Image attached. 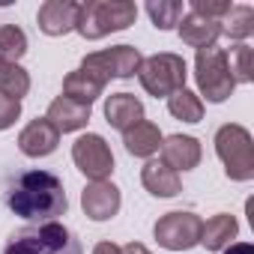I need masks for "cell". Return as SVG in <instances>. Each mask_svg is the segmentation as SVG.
I'll list each match as a JSON object with an SVG mask.
<instances>
[{
    "instance_id": "484cf974",
    "label": "cell",
    "mask_w": 254,
    "mask_h": 254,
    "mask_svg": "<svg viewBox=\"0 0 254 254\" xmlns=\"http://www.w3.org/2000/svg\"><path fill=\"white\" fill-rule=\"evenodd\" d=\"M24 54H27V33L18 24H3L0 27V57L18 63Z\"/></svg>"
},
{
    "instance_id": "f1b7e54d",
    "label": "cell",
    "mask_w": 254,
    "mask_h": 254,
    "mask_svg": "<svg viewBox=\"0 0 254 254\" xmlns=\"http://www.w3.org/2000/svg\"><path fill=\"white\" fill-rule=\"evenodd\" d=\"M93 254H123V251H120V245H114L111 239H102V242H96Z\"/></svg>"
},
{
    "instance_id": "cb8c5ba5",
    "label": "cell",
    "mask_w": 254,
    "mask_h": 254,
    "mask_svg": "<svg viewBox=\"0 0 254 254\" xmlns=\"http://www.w3.org/2000/svg\"><path fill=\"white\" fill-rule=\"evenodd\" d=\"M168 111H171V117H177V120H183V123H200L203 120V102H200V96L197 93H191V90H177L174 96H168Z\"/></svg>"
},
{
    "instance_id": "d4e9b609",
    "label": "cell",
    "mask_w": 254,
    "mask_h": 254,
    "mask_svg": "<svg viewBox=\"0 0 254 254\" xmlns=\"http://www.w3.org/2000/svg\"><path fill=\"white\" fill-rule=\"evenodd\" d=\"M147 15L156 30H174L183 21V3L180 0H150Z\"/></svg>"
},
{
    "instance_id": "ac0fdd59",
    "label": "cell",
    "mask_w": 254,
    "mask_h": 254,
    "mask_svg": "<svg viewBox=\"0 0 254 254\" xmlns=\"http://www.w3.org/2000/svg\"><path fill=\"white\" fill-rule=\"evenodd\" d=\"M141 183H144V189H147L153 197H177L180 189H183L180 174L171 171L168 165L156 162V159H150V162L141 168Z\"/></svg>"
},
{
    "instance_id": "6da1fadb",
    "label": "cell",
    "mask_w": 254,
    "mask_h": 254,
    "mask_svg": "<svg viewBox=\"0 0 254 254\" xmlns=\"http://www.w3.org/2000/svg\"><path fill=\"white\" fill-rule=\"evenodd\" d=\"M3 203L18 218L36 221V224L57 221V215H66V209H69L63 180L51 171H42V168H30V171L15 174L6 183Z\"/></svg>"
},
{
    "instance_id": "4dcf8cb0",
    "label": "cell",
    "mask_w": 254,
    "mask_h": 254,
    "mask_svg": "<svg viewBox=\"0 0 254 254\" xmlns=\"http://www.w3.org/2000/svg\"><path fill=\"white\" fill-rule=\"evenodd\" d=\"M123 254H153L147 245H141V242H129V245H126V248H120Z\"/></svg>"
},
{
    "instance_id": "4316f807",
    "label": "cell",
    "mask_w": 254,
    "mask_h": 254,
    "mask_svg": "<svg viewBox=\"0 0 254 254\" xmlns=\"http://www.w3.org/2000/svg\"><path fill=\"white\" fill-rule=\"evenodd\" d=\"M191 12L212 18V21H221L230 12V0H191Z\"/></svg>"
},
{
    "instance_id": "7a4b0ae2",
    "label": "cell",
    "mask_w": 254,
    "mask_h": 254,
    "mask_svg": "<svg viewBox=\"0 0 254 254\" xmlns=\"http://www.w3.org/2000/svg\"><path fill=\"white\" fill-rule=\"evenodd\" d=\"M3 254H84V248L66 224L45 221L15 230L3 245Z\"/></svg>"
},
{
    "instance_id": "3957f363",
    "label": "cell",
    "mask_w": 254,
    "mask_h": 254,
    "mask_svg": "<svg viewBox=\"0 0 254 254\" xmlns=\"http://www.w3.org/2000/svg\"><path fill=\"white\" fill-rule=\"evenodd\" d=\"M138 18V6L132 0H87L78 9L75 30L84 39H105L108 33H120L132 27Z\"/></svg>"
},
{
    "instance_id": "9a60e30c",
    "label": "cell",
    "mask_w": 254,
    "mask_h": 254,
    "mask_svg": "<svg viewBox=\"0 0 254 254\" xmlns=\"http://www.w3.org/2000/svg\"><path fill=\"white\" fill-rule=\"evenodd\" d=\"M177 30H180V39L186 45H191V48L200 51V48H209V45L218 42L221 21H212V18H203L197 12H189V15H183V21L177 24Z\"/></svg>"
},
{
    "instance_id": "4fadbf2b",
    "label": "cell",
    "mask_w": 254,
    "mask_h": 254,
    "mask_svg": "<svg viewBox=\"0 0 254 254\" xmlns=\"http://www.w3.org/2000/svg\"><path fill=\"white\" fill-rule=\"evenodd\" d=\"M200 141L191 135H171L162 141V165L171 171H194L200 165Z\"/></svg>"
},
{
    "instance_id": "9c48e42d",
    "label": "cell",
    "mask_w": 254,
    "mask_h": 254,
    "mask_svg": "<svg viewBox=\"0 0 254 254\" xmlns=\"http://www.w3.org/2000/svg\"><path fill=\"white\" fill-rule=\"evenodd\" d=\"M72 162L90 183H102L114 171V153L108 141L96 132H87L72 144Z\"/></svg>"
},
{
    "instance_id": "5b68a950",
    "label": "cell",
    "mask_w": 254,
    "mask_h": 254,
    "mask_svg": "<svg viewBox=\"0 0 254 254\" xmlns=\"http://www.w3.org/2000/svg\"><path fill=\"white\" fill-rule=\"evenodd\" d=\"M138 78H141V87L156 96V99H168L174 96L177 90L186 87V78H189V66L180 54H171V51H162V54H153V57H144L141 69H138Z\"/></svg>"
},
{
    "instance_id": "8fae6325",
    "label": "cell",
    "mask_w": 254,
    "mask_h": 254,
    "mask_svg": "<svg viewBox=\"0 0 254 254\" xmlns=\"http://www.w3.org/2000/svg\"><path fill=\"white\" fill-rule=\"evenodd\" d=\"M57 144H60V132L45 117L30 120L24 129L18 132V150L27 159H45V156H51L57 150Z\"/></svg>"
},
{
    "instance_id": "f546056e",
    "label": "cell",
    "mask_w": 254,
    "mask_h": 254,
    "mask_svg": "<svg viewBox=\"0 0 254 254\" xmlns=\"http://www.w3.org/2000/svg\"><path fill=\"white\" fill-rule=\"evenodd\" d=\"M224 254H254V248H251L248 242H230V245L224 248Z\"/></svg>"
},
{
    "instance_id": "83f0119b",
    "label": "cell",
    "mask_w": 254,
    "mask_h": 254,
    "mask_svg": "<svg viewBox=\"0 0 254 254\" xmlns=\"http://www.w3.org/2000/svg\"><path fill=\"white\" fill-rule=\"evenodd\" d=\"M18 117H21V102L9 99V96H0V132L12 129Z\"/></svg>"
},
{
    "instance_id": "7402d4cb",
    "label": "cell",
    "mask_w": 254,
    "mask_h": 254,
    "mask_svg": "<svg viewBox=\"0 0 254 254\" xmlns=\"http://www.w3.org/2000/svg\"><path fill=\"white\" fill-rule=\"evenodd\" d=\"M224 57H227V72L236 84H251L254 81V48L248 42L230 45V51H224Z\"/></svg>"
},
{
    "instance_id": "8992f818",
    "label": "cell",
    "mask_w": 254,
    "mask_h": 254,
    "mask_svg": "<svg viewBox=\"0 0 254 254\" xmlns=\"http://www.w3.org/2000/svg\"><path fill=\"white\" fill-rule=\"evenodd\" d=\"M194 78H197L200 96H206V102H212V105H221L236 90V81L227 72L224 48H218V45H209V48L197 51V57H194Z\"/></svg>"
},
{
    "instance_id": "5bb4252c",
    "label": "cell",
    "mask_w": 254,
    "mask_h": 254,
    "mask_svg": "<svg viewBox=\"0 0 254 254\" xmlns=\"http://www.w3.org/2000/svg\"><path fill=\"white\" fill-rule=\"evenodd\" d=\"M105 120L111 129L129 132L132 126H138L144 120V102L132 93H114L105 99Z\"/></svg>"
},
{
    "instance_id": "d6986e66",
    "label": "cell",
    "mask_w": 254,
    "mask_h": 254,
    "mask_svg": "<svg viewBox=\"0 0 254 254\" xmlns=\"http://www.w3.org/2000/svg\"><path fill=\"white\" fill-rule=\"evenodd\" d=\"M236 233H239L236 215L218 212V215H212L209 221H203V227H200V245H203L206 251H224V248L236 239Z\"/></svg>"
},
{
    "instance_id": "ffe728a7",
    "label": "cell",
    "mask_w": 254,
    "mask_h": 254,
    "mask_svg": "<svg viewBox=\"0 0 254 254\" xmlns=\"http://www.w3.org/2000/svg\"><path fill=\"white\" fill-rule=\"evenodd\" d=\"M102 90H105V84L96 81L93 75H87L84 69H75L63 78V99L84 105V108H93V102L102 96Z\"/></svg>"
},
{
    "instance_id": "2e32d148",
    "label": "cell",
    "mask_w": 254,
    "mask_h": 254,
    "mask_svg": "<svg viewBox=\"0 0 254 254\" xmlns=\"http://www.w3.org/2000/svg\"><path fill=\"white\" fill-rule=\"evenodd\" d=\"M162 132L159 126L150 123V120H141L138 126H132L129 132H123V144H126V153L135 156V159H150L162 150Z\"/></svg>"
},
{
    "instance_id": "e0dca14e",
    "label": "cell",
    "mask_w": 254,
    "mask_h": 254,
    "mask_svg": "<svg viewBox=\"0 0 254 254\" xmlns=\"http://www.w3.org/2000/svg\"><path fill=\"white\" fill-rule=\"evenodd\" d=\"M45 120L54 126L60 135H69V132H78V129H84V126L90 123V108L75 105V102H69V99H63V96H57V99L48 105Z\"/></svg>"
},
{
    "instance_id": "44dd1931",
    "label": "cell",
    "mask_w": 254,
    "mask_h": 254,
    "mask_svg": "<svg viewBox=\"0 0 254 254\" xmlns=\"http://www.w3.org/2000/svg\"><path fill=\"white\" fill-rule=\"evenodd\" d=\"M30 93V72L18 63H9L0 57V96H9V99H24Z\"/></svg>"
},
{
    "instance_id": "ba28073f",
    "label": "cell",
    "mask_w": 254,
    "mask_h": 254,
    "mask_svg": "<svg viewBox=\"0 0 254 254\" xmlns=\"http://www.w3.org/2000/svg\"><path fill=\"white\" fill-rule=\"evenodd\" d=\"M200 227H203L200 215H194L191 209H174L156 221L153 236L168 251H189V248L200 245Z\"/></svg>"
},
{
    "instance_id": "7c38bea8",
    "label": "cell",
    "mask_w": 254,
    "mask_h": 254,
    "mask_svg": "<svg viewBox=\"0 0 254 254\" xmlns=\"http://www.w3.org/2000/svg\"><path fill=\"white\" fill-rule=\"evenodd\" d=\"M78 9L81 3H75V0H45V3L39 6V30L45 36H66L75 30V21H78Z\"/></svg>"
},
{
    "instance_id": "30bf717a",
    "label": "cell",
    "mask_w": 254,
    "mask_h": 254,
    "mask_svg": "<svg viewBox=\"0 0 254 254\" xmlns=\"http://www.w3.org/2000/svg\"><path fill=\"white\" fill-rule=\"evenodd\" d=\"M120 189L111 183V180H102V183H87L84 191H81V206H84V215L93 218V221H108L120 212Z\"/></svg>"
},
{
    "instance_id": "277c9868",
    "label": "cell",
    "mask_w": 254,
    "mask_h": 254,
    "mask_svg": "<svg viewBox=\"0 0 254 254\" xmlns=\"http://www.w3.org/2000/svg\"><path fill=\"white\" fill-rule=\"evenodd\" d=\"M215 153L224 162V174L233 183L254 180V141L251 132L239 123H224L215 132Z\"/></svg>"
},
{
    "instance_id": "603a6c76",
    "label": "cell",
    "mask_w": 254,
    "mask_h": 254,
    "mask_svg": "<svg viewBox=\"0 0 254 254\" xmlns=\"http://www.w3.org/2000/svg\"><path fill=\"white\" fill-rule=\"evenodd\" d=\"M221 33H227V36L236 39V42H245V39L254 33V9H251L248 3L230 6V12L221 18Z\"/></svg>"
},
{
    "instance_id": "52a82bcc",
    "label": "cell",
    "mask_w": 254,
    "mask_h": 254,
    "mask_svg": "<svg viewBox=\"0 0 254 254\" xmlns=\"http://www.w3.org/2000/svg\"><path fill=\"white\" fill-rule=\"evenodd\" d=\"M144 63V54L135 48V45H114V48H105V51H93L81 60V69L87 75H93L96 81L108 84L111 78H135L138 69Z\"/></svg>"
}]
</instances>
